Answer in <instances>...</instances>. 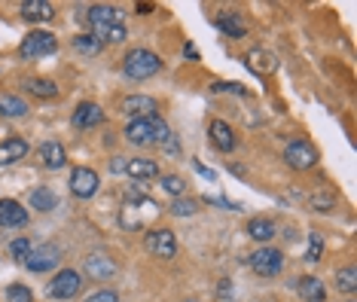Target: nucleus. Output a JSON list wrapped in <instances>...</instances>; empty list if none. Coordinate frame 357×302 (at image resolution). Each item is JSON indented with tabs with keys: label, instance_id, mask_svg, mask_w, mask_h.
I'll list each match as a JSON object with an SVG mask.
<instances>
[{
	"label": "nucleus",
	"instance_id": "f257e3e1",
	"mask_svg": "<svg viewBox=\"0 0 357 302\" xmlns=\"http://www.w3.org/2000/svg\"><path fill=\"white\" fill-rule=\"evenodd\" d=\"M153 217H159V208H156V202L147 199L144 192H137L135 186L126 192V205L119 208V226L128 232H137V229H144V226L150 223Z\"/></svg>",
	"mask_w": 357,
	"mask_h": 302
},
{
	"label": "nucleus",
	"instance_id": "f03ea898",
	"mask_svg": "<svg viewBox=\"0 0 357 302\" xmlns=\"http://www.w3.org/2000/svg\"><path fill=\"white\" fill-rule=\"evenodd\" d=\"M172 137V128L159 116H141L126 126V141L135 146H150V144H165Z\"/></svg>",
	"mask_w": 357,
	"mask_h": 302
},
{
	"label": "nucleus",
	"instance_id": "7ed1b4c3",
	"mask_svg": "<svg viewBox=\"0 0 357 302\" xmlns=\"http://www.w3.org/2000/svg\"><path fill=\"white\" fill-rule=\"evenodd\" d=\"M162 70V59L156 52H150V49H132V52H126V59H123V73L128 80H150V77H156V73Z\"/></svg>",
	"mask_w": 357,
	"mask_h": 302
},
{
	"label": "nucleus",
	"instance_id": "20e7f679",
	"mask_svg": "<svg viewBox=\"0 0 357 302\" xmlns=\"http://www.w3.org/2000/svg\"><path fill=\"white\" fill-rule=\"evenodd\" d=\"M59 49V40L50 31H31V34L22 40L19 55L22 59H43V55H52Z\"/></svg>",
	"mask_w": 357,
	"mask_h": 302
},
{
	"label": "nucleus",
	"instance_id": "39448f33",
	"mask_svg": "<svg viewBox=\"0 0 357 302\" xmlns=\"http://www.w3.org/2000/svg\"><path fill=\"white\" fill-rule=\"evenodd\" d=\"M86 22H89V28H92V34L101 37L107 28H113V24H123V13H119V6L95 3L86 10Z\"/></svg>",
	"mask_w": 357,
	"mask_h": 302
},
{
	"label": "nucleus",
	"instance_id": "423d86ee",
	"mask_svg": "<svg viewBox=\"0 0 357 302\" xmlns=\"http://www.w3.org/2000/svg\"><path fill=\"white\" fill-rule=\"evenodd\" d=\"M83 290V275L77 272V269H61L59 275L50 281V296L52 299H74L77 293Z\"/></svg>",
	"mask_w": 357,
	"mask_h": 302
},
{
	"label": "nucleus",
	"instance_id": "0eeeda50",
	"mask_svg": "<svg viewBox=\"0 0 357 302\" xmlns=\"http://www.w3.org/2000/svg\"><path fill=\"white\" fill-rule=\"evenodd\" d=\"M248 263H250V269H254V275H259V278H275L284 266V254L275 250V248H259V250L250 254Z\"/></svg>",
	"mask_w": 357,
	"mask_h": 302
},
{
	"label": "nucleus",
	"instance_id": "6e6552de",
	"mask_svg": "<svg viewBox=\"0 0 357 302\" xmlns=\"http://www.w3.org/2000/svg\"><path fill=\"white\" fill-rule=\"evenodd\" d=\"M144 248H147L150 257H159V259H172L177 254V239L172 229H150L144 235Z\"/></svg>",
	"mask_w": 357,
	"mask_h": 302
},
{
	"label": "nucleus",
	"instance_id": "1a4fd4ad",
	"mask_svg": "<svg viewBox=\"0 0 357 302\" xmlns=\"http://www.w3.org/2000/svg\"><path fill=\"white\" fill-rule=\"evenodd\" d=\"M284 162L296 171H308V168H314V162H318V150H314L308 141H303V137H296V141H290L287 150H284Z\"/></svg>",
	"mask_w": 357,
	"mask_h": 302
},
{
	"label": "nucleus",
	"instance_id": "9d476101",
	"mask_svg": "<svg viewBox=\"0 0 357 302\" xmlns=\"http://www.w3.org/2000/svg\"><path fill=\"white\" fill-rule=\"evenodd\" d=\"M98 186H101L98 171H92L86 165H79V168L70 171V192H74L77 199H92V195L98 192Z\"/></svg>",
	"mask_w": 357,
	"mask_h": 302
},
{
	"label": "nucleus",
	"instance_id": "9b49d317",
	"mask_svg": "<svg viewBox=\"0 0 357 302\" xmlns=\"http://www.w3.org/2000/svg\"><path fill=\"white\" fill-rule=\"evenodd\" d=\"M59 263H61V250L55 248V244H43V248L31 250L28 259H25V266L31 269V272H37V275L50 272V269H55Z\"/></svg>",
	"mask_w": 357,
	"mask_h": 302
},
{
	"label": "nucleus",
	"instance_id": "f8f14e48",
	"mask_svg": "<svg viewBox=\"0 0 357 302\" xmlns=\"http://www.w3.org/2000/svg\"><path fill=\"white\" fill-rule=\"evenodd\" d=\"M119 110L126 113V116L132 119H141V116H159V101L150 95H126L123 104H119Z\"/></svg>",
	"mask_w": 357,
	"mask_h": 302
},
{
	"label": "nucleus",
	"instance_id": "ddd939ff",
	"mask_svg": "<svg viewBox=\"0 0 357 302\" xmlns=\"http://www.w3.org/2000/svg\"><path fill=\"white\" fill-rule=\"evenodd\" d=\"M83 269L86 275H92V281H110L116 275V263L107 254H89L83 259Z\"/></svg>",
	"mask_w": 357,
	"mask_h": 302
},
{
	"label": "nucleus",
	"instance_id": "4468645a",
	"mask_svg": "<svg viewBox=\"0 0 357 302\" xmlns=\"http://www.w3.org/2000/svg\"><path fill=\"white\" fill-rule=\"evenodd\" d=\"M208 137H211V144H214L220 153H232V150H235V132H232L229 122H223V119H211Z\"/></svg>",
	"mask_w": 357,
	"mask_h": 302
},
{
	"label": "nucleus",
	"instance_id": "2eb2a0df",
	"mask_svg": "<svg viewBox=\"0 0 357 302\" xmlns=\"http://www.w3.org/2000/svg\"><path fill=\"white\" fill-rule=\"evenodd\" d=\"M0 226H6V229L28 226V211L22 208L15 199H0Z\"/></svg>",
	"mask_w": 357,
	"mask_h": 302
},
{
	"label": "nucleus",
	"instance_id": "dca6fc26",
	"mask_svg": "<svg viewBox=\"0 0 357 302\" xmlns=\"http://www.w3.org/2000/svg\"><path fill=\"white\" fill-rule=\"evenodd\" d=\"M70 122H74V128H95V126H101L104 122V110L98 107V104H92V101H83L79 107L74 110V116H70Z\"/></svg>",
	"mask_w": 357,
	"mask_h": 302
},
{
	"label": "nucleus",
	"instance_id": "f3484780",
	"mask_svg": "<svg viewBox=\"0 0 357 302\" xmlns=\"http://www.w3.org/2000/svg\"><path fill=\"white\" fill-rule=\"evenodd\" d=\"M28 141L25 137H6L3 144H0V165H15V162H22L28 156Z\"/></svg>",
	"mask_w": 357,
	"mask_h": 302
},
{
	"label": "nucleus",
	"instance_id": "a211bd4d",
	"mask_svg": "<svg viewBox=\"0 0 357 302\" xmlns=\"http://www.w3.org/2000/svg\"><path fill=\"white\" fill-rule=\"evenodd\" d=\"M19 13L25 22H50L55 15V6L50 0H25V3L19 6Z\"/></svg>",
	"mask_w": 357,
	"mask_h": 302
},
{
	"label": "nucleus",
	"instance_id": "6ab92c4d",
	"mask_svg": "<svg viewBox=\"0 0 357 302\" xmlns=\"http://www.w3.org/2000/svg\"><path fill=\"white\" fill-rule=\"evenodd\" d=\"M126 174L128 177H132V181H153V177H159V165H156V162H153V159H141V156H137V159H128L126 162Z\"/></svg>",
	"mask_w": 357,
	"mask_h": 302
},
{
	"label": "nucleus",
	"instance_id": "aec40b11",
	"mask_svg": "<svg viewBox=\"0 0 357 302\" xmlns=\"http://www.w3.org/2000/svg\"><path fill=\"white\" fill-rule=\"evenodd\" d=\"M40 159H43V165L50 171H59L68 165V153H64V146L59 141H46L40 144Z\"/></svg>",
	"mask_w": 357,
	"mask_h": 302
},
{
	"label": "nucleus",
	"instance_id": "412c9836",
	"mask_svg": "<svg viewBox=\"0 0 357 302\" xmlns=\"http://www.w3.org/2000/svg\"><path fill=\"white\" fill-rule=\"evenodd\" d=\"M296 290H299V296H303V302H327V290H324V281L314 278V275H305V278H299Z\"/></svg>",
	"mask_w": 357,
	"mask_h": 302
},
{
	"label": "nucleus",
	"instance_id": "4be33fe9",
	"mask_svg": "<svg viewBox=\"0 0 357 302\" xmlns=\"http://www.w3.org/2000/svg\"><path fill=\"white\" fill-rule=\"evenodd\" d=\"M248 235L254 241H259V244H266V241H272L275 239V223L269 217H254L248 223Z\"/></svg>",
	"mask_w": 357,
	"mask_h": 302
},
{
	"label": "nucleus",
	"instance_id": "5701e85b",
	"mask_svg": "<svg viewBox=\"0 0 357 302\" xmlns=\"http://www.w3.org/2000/svg\"><path fill=\"white\" fill-rule=\"evenodd\" d=\"M31 208H37V211H43V214H46V211H55V208H59V195H55L52 190H50V186H37V190H31Z\"/></svg>",
	"mask_w": 357,
	"mask_h": 302
},
{
	"label": "nucleus",
	"instance_id": "b1692460",
	"mask_svg": "<svg viewBox=\"0 0 357 302\" xmlns=\"http://www.w3.org/2000/svg\"><path fill=\"white\" fill-rule=\"evenodd\" d=\"M245 61H248V68L254 73H272L275 68H278V61H275L269 52H263V49H250Z\"/></svg>",
	"mask_w": 357,
	"mask_h": 302
},
{
	"label": "nucleus",
	"instance_id": "393cba45",
	"mask_svg": "<svg viewBox=\"0 0 357 302\" xmlns=\"http://www.w3.org/2000/svg\"><path fill=\"white\" fill-rule=\"evenodd\" d=\"M217 28L229 37H245L248 34V28H245V22L238 19V13H220L217 15Z\"/></svg>",
	"mask_w": 357,
	"mask_h": 302
},
{
	"label": "nucleus",
	"instance_id": "a878e982",
	"mask_svg": "<svg viewBox=\"0 0 357 302\" xmlns=\"http://www.w3.org/2000/svg\"><path fill=\"white\" fill-rule=\"evenodd\" d=\"M28 113V104L15 95H0V116L6 119H15V116H25Z\"/></svg>",
	"mask_w": 357,
	"mask_h": 302
},
{
	"label": "nucleus",
	"instance_id": "bb28decb",
	"mask_svg": "<svg viewBox=\"0 0 357 302\" xmlns=\"http://www.w3.org/2000/svg\"><path fill=\"white\" fill-rule=\"evenodd\" d=\"M74 49L79 55H86V59H92V55H101L104 43L95 34H79V37H74Z\"/></svg>",
	"mask_w": 357,
	"mask_h": 302
},
{
	"label": "nucleus",
	"instance_id": "cd10ccee",
	"mask_svg": "<svg viewBox=\"0 0 357 302\" xmlns=\"http://www.w3.org/2000/svg\"><path fill=\"white\" fill-rule=\"evenodd\" d=\"M336 287L342 290V293H354L357 290V272H354V266L339 269V272H336Z\"/></svg>",
	"mask_w": 357,
	"mask_h": 302
},
{
	"label": "nucleus",
	"instance_id": "c85d7f7f",
	"mask_svg": "<svg viewBox=\"0 0 357 302\" xmlns=\"http://www.w3.org/2000/svg\"><path fill=\"white\" fill-rule=\"evenodd\" d=\"M25 89L31 95H37V98H55V95H59V89H55L52 80H28Z\"/></svg>",
	"mask_w": 357,
	"mask_h": 302
},
{
	"label": "nucleus",
	"instance_id": "c756f323",
	"mask_svg": "<svg viewBox=\"0 0 357 302\" xmlns=\"http://www.w3.org/2000/svg\"><path fill=\"white\" fill-rule=\"evenodd\" d=\"M162 190H165L168 195H174V199H181V195H186V181L181 174H165L162 177Z\"/></svg>",
	"mask_w": 357,
	"mask_h": 302
},
{
	"label": "nucleus",
	"instance_id": "7c9ffc66",
	"mask_svg": "<svg viewBox=\"0 0 357 302\" xmlns=\"http://www.w3.org/2000/svg\"><path fill=\"white\" fill-rule=\"evenodd\" d=\"M324 259V239L318 232H312V239H308V250H305V263H321Z\"/></svg>",
	"mask_w": 357,
	"mask_h": 302
},
{
	"label": "nucleus",
	"instance_id": "2f4dec72",
	"mask_svg": "<svg viewBox=\"0 0 357 302\" xmlns=\"http://www.w3.org/2000/svg\"><path fill=\"white\" fill-rule=\"evenodd\" d=\"M168 211H172V214L174 217H190V214H196V199H186V195H181V199H174L172 202V208H168Z\"/></svg>",
	"mask_w": 357,
	"mask_h": 302
},
{
	"label": "nucleus",
	"instance_id": "473e14b6",
	"mask_svg": "<svg viewBox=\"0 0 357 302\" xmlns=\"http://www.w3.org/2000/svg\"><path fill=\"white\" fill-rule=\"evenodd\" d=\"M308 205H312V211H333L336 208V195L333 192H314L312 199H308Z\"/></svg>",
	"mask_w": 357,
	"mask_h": 302
},
{
	"label": "nucleus",
	"instance_id": "72a5a7b5",
	"mask_svg": "<svg viewBox=\"0 0 357 302\" xmlns=\"http://www.w3.org/2000/svg\"><path fill=\"white\" fill-rule=\"evenodd\" d=\"M6 302H34V293L25 284H10L6 287Z\"/></svg>",
	"mask_w": 357,
	"mask_h": 302
},
{
	"label": "nucleus",
	"instance_id": "f704fd0d",
	"mask_svg": "<svg viewBox=\"0 0 357 302\" xmlns=\"http://www.w3.org/2000/svg\"><path fill=\"white\" fill-rule=\"evenodd\" d=\"M128 37V31H126V24H113V28H107L104 34L98 37L101 43H123V40Z\"/></svg>",
	"mask_w": 357,
	"mask_h": 302
},
{
	"label": "nucleus",
	"instance_id": "c9c22d12",
	"mask_svg": "<svg viewBox=\"0 0 357 302\" xmlns=\"http://www.w3.org/2000/svg\"><path fill=\"white\" fill-rule=\"evenodd\" d=\"M31 250H34V248H31V241H28V239H15V241L10 244V254H13L15 259H28Z\"/></svg>",
	"mask_w": 357,
	"mask_h": 302
},
{
	"label": "nucleus",
	"instance_id": "e433bc0d",
	"mask_svg": "<svg viewBox=\"0 0 357 302\" xmlns=\"http://www.w3.org/2000/svg\"><path fill=\"white\" fill-rule=\"evenodd\" d=\"M86 302H119V296L113 290H98L92 296H86Z\"/></svg>",
	"mask_w": 357,
	"mask_h": 302
},
{
	"label": "nucleus",
	"instance_id": "4c0bfd02",
	"mask_svg": "<svg viewBox=\"0 0 357 302\" xmlns=\"http://www.w3.org/2000/svg\"><path fill=\"white\" fill-rule=\"evenodd\" d=\"M126 156H113L110 159V171H113V174H123V171H126Z\"/></svg>",
	"mask_w": 357,
	"mask_h": 302
},
{
	"label": "nucleus",
	"instance_id": "58836bf2",
	"mask_svg": "<svg viewBox=\"0 0 357 302\" xmlns=\"http://www.w3.org/2000/svg\"><path fill=\"white\" fill-rule=\"evenodd\" d=\"M192 165H196V171H199V174H202V177H208V181H217V171H211V168H205V165H202V162H199V159H192Z\"/></svg>",
	"mask_w": 357,
	"mask_h": 302
},
{
	"label": "nucleus",
	"instance_id": "ea45409f",
	"mask_svg": "<svg viewBox=\"0 0 357 302\" xmlns=\"http://www.w3.org/2000/svg\"><path fill=\"white\" fill-rule=\"evenodd\" d=\"M183 55H186V59H199V49L192 46V43H186L183 46Z\"/></svg>",
	"mask_w": 357,
	"mask_h": 302
},
{
	"label": "nucleus",
	"instance_id": "a19ab883",
	"mask_svg": "<svg viewBox=\"0 0 357 302\" xmlns=\"http://www.w3.org/2000/svg\"><path fill=\"white\" fill-rule=\"evenodd\" d=\"M135 10H137V13H141V15H150V13H153V3H137V6H135Z\"/></svg>",
	"mask_w": 357,
	"mask_h": 302
}]
</instances>
